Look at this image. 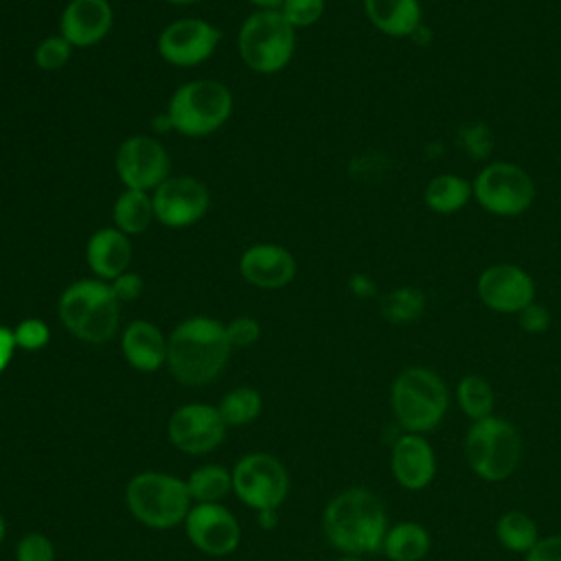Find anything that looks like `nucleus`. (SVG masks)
<instances>
[{
	"label": "nucleus",
	"instance_id": "nucleus-1",
	"mask_svg": "<svg viewBox=\"0 0 561 561\" xmlns=\"http://www.w3.org/2000/svg\"><path fill=\"white\" fill-rule=\"evenodd\" d=\"M388 526L381 497L366 486L337 491L322 511V533L342 554L366 557L381 552Z\"/></svg>",
	"mask_w": 561,
	"mask_h": 561
},
{
	"label": "nucleus",
	"instance_id": "nucleus-2",
	"mask_svg": "<svg viewBox=\"0 0 561 561\" xmlns=\"http://www.w3.org/2000/svg\"><path fill=\"white\" fill-rule=\"evenodd\" d=\"M230 353L226 324L208 316L182 320L167 337V368L175 381L191 388L215 381Z\"/></svg>",
	"mask_w": 561,
	"mask_h": 561
},
{
	"label": "nucleus",
	"instance_id": "nucleus-3",
	"mask_svg": "<svg viewBox=\"0 0 561 561\" xmlns=\"http://www.w3.org/2000/svg\"><path fill=\"white\" fill-rule=\"evenodd\" d=\"M447 381L427 366H408L390 383V410L397 425L410 434H430L449 410Z\"/></svg>",
	"mask_w": 561,
	"mask_h": 561
},
{
	"label": "nucleus",
	"instance_id": "nucleus-4",
	"mask_svg": "<svg viewBox=\"0 0 561 561\" xmlns=\"http://www.w3.org/2000/svg\"><path fill=\"white\" fill-rule=\"evenodd\" d=\"M57 316L72 337L85 344H105L118 331L121 302L110 283L101 278H79L61 291Z\"/></svg>",
	"mask_w": 561,
	"mask_h": 561
},
{
	"label": "nucleus",
	"instance_id": "nucleus-5",
	"mask_svg": "<svg viewBox=\"0 0 561 561\" xmlns=\"http://www.w3.org/2000/svg\"><path fill=\"white\" fill-rule=\"evenodd\" d=\"M462 447L471 473L482 482L500 484L517 471L524 454V438L515 423L500 414H491L469 423Z\"/></svg>",
	"mask_w": 561,
	"mask_h": 561
},
{
	"label": "nucleus",
	"instance_id": "nucleus-6",
	"mask_svg": "<svg viewBox=\"0 0 561 561\" xmlns=\"http://www.w3.org/2000/svg\"><path fill=\"white\" fill-rule=\"evenodd\" d=\"M125 506L142 526L169 530L184 524L193 500L186 480L167 471H140L125 486Z\"/></svg>",
	"mask_w": 561,
	"mask_h": 561
},
{
	"label": "nucleus",
	"instance_id": "nucleus-7",
	"mask_svg": "<svg viewBox=\"0 0 561 561\" xmlns=\"http://www.w3.org/2000/svg\"><path fill=\"white\" fill-rule=\"evenodd\" d=\"M232 92L217 79H193L182 83L167 105L173 131L202 138L215 134L232 114Z\"/></svg>",
	"mask_w": 561,
	"mask_h": 561
},
{
	"label": "nucleus",
	"instance_id": "nucleus-8",
	"mask_svg": "<svg viewBox=\"0 0 561 561\" xmlns=\"http://www.w3.org/2000/svg\"><path fill=\"white\" fill-rule=\"evenodd\" d=\"M241 61L259 75H274L289 66L296 50V28L280 11H254L239 26Z\"/></svg>",
	"mask_w": 561,
	"mask_h": 561
},
{
	"label": "nucleus",
	"instance_id": "nucleus-9",
	"mask_svg": "<svg viewBox=\"0 0 561 561\" xmlns=\"http://www.w3.org/2000/svg\"><path fill=\"white\" fill-rule=\"evenodd\" d=\"M471 184L478 206L495 217H517L526 213L537 195L530 173L508 160L486 162Z\"/></svg>",
	"mask_w": 561,
	"mask_h": 561
},
{
	"label": "nucleus",
	"instance_id": "nucleus-10",
	"mask_svg": "<svg viewBox=\"0 0 561 561\" xmlns=\"http://www.w3.org/2000/svg\"><path fill=\"white\" fill-rule=\"evenodd\" d=\"M232 471V493L252 511H278L289 495L287 467L267 451L241 456Z\"/></svg>",
	"mask_w": 561,
	"mask_h": 561
},
{
	"label": "nucleus",
	"instance_id": "nucleus-11",
	"mask_svg": "<svg viewBox=\"0 0 561 561\" xmlns=\"http://www.w3.org/2000/svg\"><path fill=\"white\" fill-rule=\"evenodd\" d=\"M114 169L125 188L153 193L169 178L171 158L158 138L136 134L118 145Z\"/></svg>",
	"mask_w": 561,
	"mask_h": 561
},
{
	"label": "nucleus",
	"instance_id": "nucleus-12",
	"mask_svg": "<svg viewBox=\"0 0 561 561\" xmlns=\"http://www.w3.org/2000/svg\"><path fill=\"white\" fill-rule=\"evenodd\" d=\"M226 421L217 405L184 403L175 408L167 421V436L171 445L188 456H202L217 449L226 438Z\"/></svg>",
	"mask_w": 561,
	"mask_h": 561
},
{
	"label": "nucleus",
	"instance_id": "nucleus-13",
	"mask_svg": "<svg viewBox=\"0 0 561 561\" xmlns=\"http://www.w3.org/2000/svg\"><path fill=\"white\" fill-rule=\"evenodd\" d=\"M221 39L219 28L202 18H180L169 22L158 35V55L175 68H195L213 57Z\"/></svg>",
	"mask_w": 561,
	"mask_h": 561
},
{
	"label": "nucleus",
	"instance_id": "nucleus-14",
	"mask_svg": "<svg viewBox=\"0 0 561 561\" xmlns=\"http://www.w3.org/2000/svg\"><path fill=\"white\" fill-rule=\"evenodd\" d=\"M480 302L502 316H517L524 307L535 302L533 276L515 263H493L484 267L476 280Z\"/></svg>",
	"mask_w": 561,
	"mask_h": 561
},
{
	"label": "nucleus",
	"instance_id": "nucleus-15",
	"mask_svg": "<svg viewBox=\"0 0 561 561\" xmlns=\"http://www.w3.org/2000/svg\"><path fill=\"white\" fill-rule=\"evenodd\" d=\"M156 221L167 228L195 226L210 206L206 184L193 175H169L153 193Z\"/></svg>",
	"mask_w": 561,
	"mask_h": 561
},
{
	"label": "nucleus",
	"instance_id": "nucleus-16",
	"mask_svg": "<svg viewBox=\"0 0 561 561\" xmlns=\"http://www.w3.org/2000/svg\"><path fill=\"white\" fill-rule=\"evenodd\" d=\"M184 530L188 541L208 557H228L241 541V526L221 502L193 504L184 519Z\"/></svg>",
	"mask_w": 561,
	"mask_h": 561
},
{
	"label": "nucleus",
	"instance_id": "nucleus-17",
	"mask_svg": "<svg viewBox=\"0 0 561 561\" xmlns=\"http://www.w3.org/2000/svg\"><path fill=\"white\" fill-rule=\"evenodd\" d=\"M390 473L403 491L419 493L427 489L438 473L434 445L423 434L401 432L390 447Z\"/></svg>",
	"mask_w": 561,
	"mask_h": 561
},
{
	"label": "nucleus",
	"instance_id": "nucleus-18",
	"mask_svg": "<svg viewBox=\"0 0 561 561\" xmlns=\"http://www.w3.org/2000/svg\"><path fill=\"white\" fill-rule=\"evenodd\" d=\"M294 254L278 243H254L243 250L239 272L245 283L259 289H283L296 276Z\"/></svg>",
	"mask_w": 561,
	"mask_h": 561
},
{
	"label": "nucleus",
	"instance_id": "nucleus-19",
	"mask_svg": "<svg viewBox=\"0 0 561 561\" xmlns=\"http://www.w3.org/2000/svg\"><path fill=\"white\" fill-rule=\"evenodd\" d=\"M114 24V9L110 0H70L59 18V35L72 48L96 46Z\"/></svg>",
	"mask_w": 561,
	"mask_h": 561
},
{
	"label": "nucleus",
	"instance_id": "nucleus-20",
	"mask_svg": "<svg viewBox=\"0 0 561 561\" xmlns=\"http://www.w3.org/2000/svg\"><path fill=\"white\" fill-rule=\"evenodd\" d=\"M131 254V239L114 226L94 230L85 243V263L94 278H101L105 283L129 270Z\"/></svg>",
	"mask_w": 561,
	"mask_h": 561
},
{
	"label": "nucleus",
	"instance_id": "nucleus-21",
	"mask_svg": "<svg viewBox=\"0 0 561 561\" xmlns=\"http://www.w3.org/2000/svg\"><path fill=\"white\" fill-rule=\"evenodd\" d=\"M121 353L138 373H156L167 364V335L149 320H131L121 333Z\"/></svg>",
	"mask_w": 561,
	"mask_h": 561
},
{
	"label": "nucleus",
	"instance_id": "nucleus-22",
	"mask_svg": "<svg viewBox=\"0 0 561 561\" xmlns=\"http://www.w3.org/2000/svg\"><path fill=\"white\" fill-rule=\"evenodd\" d=\"M368 22L383 35L403 39L423 24L421 0H362Z\"/></svg>",
	"mask_w": 561,
	"mask_h": 561
},
{
	"label": "nucleus",
	"instance_id": "nucleus-23",
	"mask_svg": "<svg viewBox=\"0 0 561 561\" xmlns=\"http://www.w3.org/2000/svg\"><path fill=\"white\" fill-rule=\"evenodd\" d=\"M432 550L430 530L416 519L390 524L381 543V554L388 561H423Z\"/></svg>",
	"mask_w": 561,
	"mask_h": 561
},
{
	"label": "nucleus",
	"instance_id": "nucleus-24",
	"mask_svg": "<svg viewBox=\"0 0 561 561\" xmlns=\"http://www.w3.org/2000/svg\"><path fill=\"white\" fill-rule=\"evenodd\" d=\"M473 197V184L458 173H438L423 188L425 206L436 215H454Z\"/></svg>",
	"mask_w": 561,
	"mask_h": 561
},
{
	"label": "nucleus",
	"instance_id": "nucleus-25",
	"mask_svg": "<svg viewBox=\"0 0 561 561\" xmlns=\"http://www.w3.org/2000/svg\"><path fill=\"white\" fill-rule=\"evenodd\" d=\"M112 219H114V228H118L127 237L142 234L156 221L151 193L138 191V188H125L112 206Z\"/></svg>",
	"mask_w": 561,
	"mask_h": 561
},
{
	"label": "nucleus",
	"instance_id": "nucleus-26",
	"mask_svg": "<svg viewBox=\"0 0 561 561\" xmlns=\"http://www.w3.org/2000/svg\"><path fill=\"white\" fill-rule=\"evenodd\" d=\"M539 537L541 535L537 522L519 508L504 511L495 519V539L504 550L513 554H526L539 541Z\"/></svg>",
	"mask_w": 561,
	"mask_h": 561
},
{
	"label": "nucleus",
	"instance_id": "nucleus-27",
	"mask_svg": "<svg viewBox=\"0 0 561 561\" xmlns=\"http://www.w3.org/2000/svg\"><path fill=\"white\" fill-rule=\"evenodd\" d=\"M456 405L469 421H480L495 414V390L482 375H462L456 383Z\"/></svg>",
	"mask_w": 561,
	"mask_h": 561
},
{
	"label": "nucleus",
	"instance_id": "nucleus-28",
	"mask_svg": "<svg viewBox=\"0 0 561 561\" xmlns=\"http://www.w3.org/2000/svg\"><path fill=\"white\" fill-rule=\"evenodd\" d=\"M186 489L193 504L221 502L232 491V471L224 465H199L186 478Z\"/></svg>",
	"mask_w": 561,
	"mask_h": 561
},
{
	"label": "nucleus",
	"instance_id": "nucleus-29",
	"mask_svg": "<svg viewBox=\"0 0 561 561\" xmlns=\"http://www.w3.org/2000/svg\"><path fill=\"white\" fill-rule=\"evenodd\" d=\"M425 294L414 287V285H401L390 289L381 302H379V313L386 322L390 324H412L425 313Z\"/></svg>",
	"mask_w": 561,
	"mask_h": 561
},
{
	"label": "nucleus",
	"instance_id": "nucleus-30",
	"mask_svg": "<svg viewBox=\"0 0 561 561\" xmlns=\"http://www.w3.org/2000/svg\"><path fill=\"white\" fill-rule=\"evenodd\" d=\"M217 410L228 427H243L259 419L263 410V399L259 390L250 386H237L221 397Z\"/></svg>",
	"mask_w": 561,
	"mask_h": 561
},
{
	"label": "nucleus",
	"instance_id": "nucleus-31",
	"mask_svg": "<svg viewBox=\"0 0 561 561\" xmlns=\"http://www.w3.org/2000/svg\"><path fill=\"white\" fill-rule=\"evenodd\" d=\"M456 142L462 149V153L471 160H486L495 145L491 127L482 121H469L460 125L456 134Z\"/></svg>",
	"mask_w": 561,
	"mask_h": 561
},
{
	"label": "nucleus",
	"instance_id": "nucleus-32",
	"mask_svg": "<svg viewBox=\"0 0 561 561\" xmlns=\"http://www.w3.org/2000/svg\"><path fill=\"white\" fill-rule=\"evenodd\" d=\"M72 46L64 35H48L44 39L37 42L35 50H33V61L39 70L53 72V70H61L70 57H72Z\"/></svg>",
	"mask_w": 561,
	"mask_h": 561
},
{
	"label": "nucleus",
	"instance_id": "nucleus-33",
	"mask_svg": "<svg viewBox=\"0 0 561 561\" xmlns=\"http://www.w3.org/2000/svg\"><path fill=\"white\" fill-rule=\"evenodd\" d=\"M327 2L324 0H283L280 15L298 31L313 26L324 15Z\"/></svg>",
	"mask_w": 561,
	"mask_h": 561
},
{
	"label": "nucleus",
	"instance_id": "nucleus-34",
	"mask_svg": "<svg viewBox=\"0 0 561 561\" xmlns=\"http://www.w3.org/2000/svg\"><path fill=\"white\" fill-rule=\"evenodd\" d=\"M15 346L28 353L42 351L50 342V329L39 318H24L13 327Z\"/></svg>",
	"mask_w": 561,
	"mask_h": 561
},
{
	"label": "nucleus",
	"instance_id": "nucleus-35",
	"mask_svg": "<svg viewBox=\"0 0 561 561\" xmlns=\"http://www.w3.org/2000/svg\"><path fill=\"white\" fill-rule=\"evenodd\" d=\"M57 550L44 533H26L15 546V561H55Z\"/></svg>",
	"mask_w": 561,
	"mask_h": 561
},
{
	"label": "nucleus",
	"instance_id": "nucleus-36",
	"mask_svg": "<svg viewBox=\"0 0 561 561\" xmlns=\"http://www.w3.org/2000/svg\"><path fill=\"white\" fill-rule=\"evenodd\" d=\"M226 335L232 348H248L259 342L261 324L250 316H237L226 324Z\"/></svg>",
	"mask_w": 561,
	"mask_h": 561
},
{
	"label": "nucleus",
	"instance_id": "nucleus-37",
	"mask_svg": "<svg viewBox=\"0 0 561 561\" xmlns=\"http://www.w3.org/2000/svg\"><path fill=\"white\" fill-rule=\"evenodd\" d=\"M515 318H517L519 329H522L524 333H528V335H541V333H546V331L550 329V324H552V316H550L548 307L541 305V302H537V300L530 302L528 307H524Z\"/></svg>",
	"mask_w": 561,
	"mask_h": 561
},
{
	"label": "nucleus",
	"instance_id": "nucleus-38",
	"mask_svg": "<svg viewBox=\"0 0 561 561\" xmlns=\"http://www.w3.org/2000/svg\"><path fill=\"white\" fill-rule=\"evenodd\" d=\"M110 287L118 302H131V300L140 298V294L145 289V280L140 274L127 270V272L118 274L114 280H110Z\"/></svg>",
	"mask_w": 561,
	"mask_h": 561
},
{
	"label": "nucleus",
	"instance_id": "nucleus-39",
	"mask_svg": "<svg viewBox=\"0 0 561 561\" xmlns=\"http://www.w3.org/2000/svg\"><path fill=\"white\" fill-rule=\"evenodd\" d=\"M524 561H561V533L543 535L524 554Z\"/></svg>",
	"mask_w": 561,
	"mask_h": 561
},
{
	"label": "nucleus",
	"instance_id": "nucleus-40",
	"mask_svg": "<svg viewBox=\"0 0 561 561\" xmlns=\"http://www.w3.org/2000/svg\"><path fill=\"white\" fill-rule=\"evenodd\" d=\"M348 291L359 298V300H368V298H375L377 296V283L364 274V272H355L351 274L348 278Z\"/></svg>",
	"mask_w": 561,
	"mask_h": 561
},
{
	"label": "nucleus",
	"instance_id": "nucleus-41",
	"mask_svg": "<svg viewBox=\"0 0 561 561\" xmlns=\"http://www.w3.org/2000/svg\"><path fill=\"white\" fill-rule=\"evenodd\" d=\"M15 351H18V346H15L13 329L0 324V375H2V373L7 370V366L11 364Z\"/></svg>",
	"mask_w": 561,
	"mask_h": 561
},
{
	"label": "nucleus",
	"instance_id": "nucleus-42",
	"mask_svg": "<svg viewBox=\"0 0 561 561\" xmlns=\"http://www.w3.org/2000/svg\"><path fill=\"white\" fill-rule=\"evenodd\" d=\"M432 37H434V35H432V31H430V26H427L425 22H423L421 26H416L414 33L410 35V39H412L416 46H427V44L432 42Z\"/></svg>",
	"mask_w": 561,
	"mask_h": 561
},
{
	"label": "nucleus",
	"instance_id": "nucleus-43",
	"mask_svg": "<svg viewBox=\"0 0 561 561\" xmlns=\"http://www.w3.org/2000/svg\"><path fill=\"white\" fill-rule=\"evenodd\" d=\"M252 7H256V11H278L283 0H248Z\"/></svg>",
	"mask_w": 561,
	"mask_h": 561
},
{
	"label": "nucleus",
	"instance_id": "nucleus-44",
	"mask_svg": "<svg viewBox=\"0 0 561 561\" xmlns=\"http://www.w3.org/2000/svg\"><path fill=\"white\" fill-rule=\"evenodd\" d=\"M276 522H278L276 511H259V524H261L263 528H274Z\"/></svg>",
	"mask_w": 561,
	"mask_h": 561
},
{
	"label": "nucleus",
	"instance_id": "nucleus-45",
	"mask_svg": "<svg viewBox=\"0 0 561 561\" xmlns=\"http://www.w3.org/2000/svg\"><path fill=\"white\" fill-rule=\"evenodd\" d=\"M4 535H7V522H4V517L0 513V543L4 541Z\"/></svg>",
	"mask_w": 561,
	"mask_h": 561
},
{
	"label": "nucleus",
	"instance_id": "nucleus-46",
	"mask_svg": "<svg viewBox=\"0 0 561 561\" xmlns=\"http://www.w3.org/2000/svg\"><path fill=\"white\" fill-rule=\"evenodd\" d=\"M335 561H366L364 557H353V554H342L340 559H335Z\"/></svg>",
	"mask_w": 561,
	"mask_h": 561
},
{
	"label": "nucleus",
	"instance_id": "nucleus-47",
	"mask_svg": "<svg viewBox=\"0 0 561 561\" xmlns=\"http://www.w3.org/2000/svg\"><path fill=\"white\" fill-rule=\"evenodd\" d=\"M164 2H169V4H197L202 0H164Z\"/></svg>",
	"mask_w": 561,
	"mask_h": 561
}]
</instances>
